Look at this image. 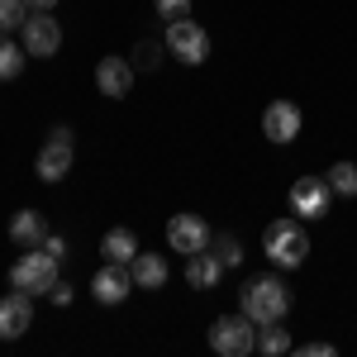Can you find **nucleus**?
Returning <instances> with one entry per match:
<instances>
[{
	"label": "nucleus",
	"mask_w": 357,
	"mask_h": 357,
	"mask_svg": "<svg viewBox=\"0 0 357 357\" xmlns=\"http://www.w3.org/2000/svg\"><path fill=\"white\" fill-rule=\"evenodd\" d=\"M33 324V301H29V291H10L5 301H0V338H20L29 333Z\"/></svg>",
	"instance_id": "ddd939ff"
},
{
	"label": "nucleus",
	"mask_w": 357,
	"mask_h": 357,
	"mask_svg": "<svg viewBox=\"0 0 357 357\" xmlns=\"http://www.w3.org/2000/svg\"><path fill=\"white\" fill-rule=\"evenodd\" d=\"M24 20H29V5H24V0H0V33L24 29Z\"/></svg>",
	"instance_id": "412c9836"
},
{
	"label": "nucleus",
	"mask_w": 357,
	"mask_h": 357,
	"mask_svg": "<svg viewBox=\"0 0 357 357\" xmlns=\"http://www.w3.org/2000/svg\"><path fill=\"white\" fill-rule=\"evenodd\" d=\"M10 281H15V291H29V296L53 291V281H57V257L48 252V248H29V252H20V257H15Z\"/></svg>",
	"instance_id": "7ed1b4c3"
},
{
	"label": "nucleus",
	"mask_w": 357,
	"mask_h": 357,
	"mask_svg": "<svg viewBox=\"0 0 357 357\" xmlns=\"http://www.w3.org/2000/svg\"><path fill=\"white\" fill-rule=\"evenodd\" d=\"M153 5H158L162 20H181V15H191V0H153Z\"/></svg>",
	"instance_id": "5701e85b"
},
{
	"label": "nucleus",
	"mask_w": 357,
	"mask_h": 357,
	"mask_svg": "<svg viewBox=\"0 0 357 357\" xmlns=\"http://www.w3.org/2000/svg\"><path fill=\"white\" fill-rule=\"evenodd\" d=\"M129 286H134V272H129V262H105L100 272L91 276V296L100 305H119L129 296Z\"/></svg>",
	"instance_id": "1a4fd4ad"
},
{
	"label": "nucleus",
	"mask_w": 357,
	"mask_h": 357,
	"mask_svg": "<svg viewBox=\"0 0 357 357\" xmlns=\"http://www.w3.org/2000/svg\"><path fill=\"white\" fill-rule=\"evenodd\" d=\"M210 248L220 252V262H224V267H238V262H243V243H238V238H229V234L210 238Z\"/></svg>",
	"instance_id": "4be33fe9"
},
{
	"label": "nucleus",
	"mask_w": 357,
	"mask_h": 357,
	"mask_svg": "<svg viewBox=\"0 0 357 357\" xmlns=\"http://www.w3.org/2000/svg\"><path fill=\"white\" fill-rule=\"evenodd\" d=\"M167 53L176 57V62H186V67H200L210 57V33L195 24L191 15H181V20L167 24Z\"/></svg>",
	"instance_id": "20e7f679"
},
{
	"label": "nucleus",
	"mask_w": 357,
	"mask_h": 357,
	"mask_svg": "<svg viewBox=\"0 0 357 357\" xmlns=\"http://www.w3.org/2000/svg\"><path fill=\"white\" fill-rule=\"evenodd\" d=\"M210 348L224 357H248L257 348V324L248 314H229V319H215L210 324Z\"/></svg>",
	"instance_id": "39448f33"
},
{
	"label": "nucleus",
	"mask_w": 357,
	"mask_h": 357,
	"mask_svg": "<svg viewBox=\"0 0 357 357\" xmlns=\"http://www.w3.org/2000/svg\"><path fill=\"white\" fill-rule=\"evenodd\" d=\"M24 5H29V15H53L57 0H24Z\"/></svg>",
	"instance_id": "bb28decb"
},
{
	"label": "nucleus",
	"mask_w": 357,
	"mask_h": 357,
	"mask_svg": "<svg viewBox=\"0 0 357 357\" xmlns=\"http://www.w3.org/2000/svg\"><path fill=\"white\" fill-rule=\"evenodd\" d=\"M338 348L333 343H310V348H301V357H333Z\"/></svg>",
	"instance_id": "393cba45"
},
{
	"label": "nucleus",
	"mask_w": 357,
	"mask_h": 357,
	"mask_svg": "<svg viewBox=\"0 0 357 357\" xmlns=\"http://www.w3.org/2000/svg\"><path fill=\"white\" fill-rule=\"evenodd\" d=\"M257 348H262L267 357L291 353V333L281 329V319H276V324H257Z\"/></svg>",
	"instance_id": "a211bd4d"
},
{
	"label": "nucleus",
	"mask_w": 357,
	"mask_h": 357,
	"mask_svg": "<svg viewBox=\"0 0 357 357\" xmlns=\"http://www.w3.org/2000/svg\"><path fill=\"white\" fill-rule=\"evenodd\" d=\"M96 86H100V96L124 100V96L134 91V62H124V57H100V67H96Z\"/></svg>",
	"instance_id": "f8f14e48"
},
{
	"label": "nucleus",
	"mask_w": 357,
	"mask_h": 357,
	"mask_svg": "<svg viewBox=\"0 0 357 357\" xmlns=\"http://www.w3.org/2000/svg\"><path fill=\"white\" fill-rule=\"evenodd\" d=\"M129 272H134V286L158 291V286L167 281V257H162V252H138L134 262H129Z\"/></svg>",
	"instance_id": "2eb2a0df"
},
{
	"label": "nucleus",
	"mask_w": 357,
	"mask_h": 357,
	"mask_svg": "<svg viewBox=\"0 0 357 357\" xmlns=\"http://www.w3.org/2000/svg\"><path fill=\"white\" fill-rule=\"evenodd\" d=\"M262 252L276 267H301L310 257V234L301 229V220H272L262 234Z\"/></svg>",
	"instance_id": "f03ea898"
},
{
	"label": "nucleus",
	"mask_w": 357,
	"mask_h": 357,
	"mask_svg": "<svg viewBox=\"0 0 357 357\" xmlns=\"http://www.w3.org/2000/svg\"><path fill=\"white\" fill-rule=\"evenodd\" d=\"M20 33H24V53L29 57H53L57 48H62V29H57L53 15H29Z\"/></svg>",
	"instance_id": "6e6552de"
},
{
	"label": "nucleus",
	"mask_w": 357,
	"mask_h": 357,
	"mask_svg": "<svg viewBox=\"0 0 357 357\" xmlns=\"http://www.w3.org/2000/svg\"><path fill=\"white\" fill-rule=\"evenodd\" d=\"M158 53H162V48H158L153 38H148V43H138V67H158Z\"/></svg>",
	"instance_id": "b1692460"
},
{
	"label": "nucleus",
	"mask_w": 357,
	"mask_h": 357,
	"mask_svg": "<svg viewBox=\"0 0 357 357\" xmlns=\"http://www.w3.org/2000/svg\"><path fill=\"white\" fill-rule=\"evenodd\" d=\"M238 301H243V314L252 324H276V319H286V310H291V291H286L281 276H248Z\"/></svg>",
	"instance_id": "f257e3e1"
},
{
	"label": "nucleus",
	"mask_w": 357,
	"mask_h": 357,
	"mask_svg": "<svg viewBox=\"0 0 357 357\" xmlns=\"http://www.w3.org/2000/svg\"><path fill=\"white\" fill-rule=\"evenodd\" d=\"M329 200H333V186L324 176L291 181V210H296V220H324L329 215Z\"/></svg>",
	"instance_id": "423d86ee"
},
{
	"label": "nucleus",
	"mask_w": 357,
	"mask_h": 357,
	"mask_svg": "<svg viewBox=\"0 0 357 357\" xmlns=\"http://www.w3.org/2000/svg\"><path fill=\"white\" fill-rule=\"evenodd\" d=\"M220 272H224V262H220L215 248H200V252L186 257V281H191L195 291H210V286L220 281Z\"/></svg>",
	"instance_id": "4468645a"
},
{
	"label": "nucleus",
	"mask_w": 357,
	"mask_h": 357,
	"mask_svg": "<svg viewBox=\"0 0 357 357\" xmlns=\"http://www.w3.org/2000/svg\"><path fill=\"white\" fill-rule=\"evenodd\" d=\"M100 252H105V262H134V257H138L134 229H110V234L100 238Z\"/></svg>",
	"instance_id": "f3484780"
},
{
	"label": "nucleus",
	"mask_w": 357,
	"mask_h": 357,
	"mask_svg": "<svg viewBox=\"0 0 357 357\" xmlns=\"http://www.w3.org/2000/svg\"><path fill=\"white\" fill-rule=\"evenodd\" d=\"M24 57H29L24 48H15V43L0 33V82H15V77L24 72Z\"/></svg>",
	"instance_id": "aec40b11"
},
{
	"label": "nucleus",
	"mask_w": 357,
	"mask_h": 357,
	"mask_svg": "<svg viewBox=\"0 0 357 357\" xmlns=\"http://www.w3.org/2000/svg\"><path fill=\"white\" fill-rule=\"evenodd\" d=\"M324 181L333 186V195H357V162H333Z\"/></svg>",
	"instance_id": "6ab92c4d"
},
{
	"label": "nucleus",
	"mask_w": 357,
	"mask_h": 357,
	"mask_svg": "<svg viewBox=\"0 0 357 357\" xmlns=\"http://www.w3.org/2000/svg\"><path fill=\"white\" fill-rule=\"evenodd\" d=\"M262 134L272 143H296L301 138V105L296 100H272L262 114Z\"/></svg>",
	"instance_id": "9d476101"
},
{
	"label": "nucleus",
	"mask_w": 357,
	"mask_h": 357,
	"mask_svg": "<svg viewBox=\"0 0 357 357\" xmlns=\"http://www.w3.org/2000/svg\"><path fill=\"white\" fill-rule=\"evenodd\" d=\"M38 248H48V252H53L57 262H62V252H67V248H62V238H57V234H48V238H43V243H38Z\"/></svg>",
	"instance_id": "cd10ccee"
},
{
	"label": "nucleus",
	"mask_w": 357,
	"mask_h": 357,
	"mask_svg": "<svg viewBox=\"0 0 357 357\" xmlns=\"http://www.w3.org/2000/svg\"><path fill=\"white\" fill-rule=\"evenodd\" d=\"M48 296H53L57 305H72V286H67V281H53V291H48Z\"/></svg>",
	"instance_id": "a878e982"
},
{
	"label": "nucleus",
	"mask_w": 357,
	"mask_h": 357,
	"mask_svg": "<svg viewBox=\"0 0 357 357\" xmlns=\"http://www.w3.org/2000/svg\"><path fill=\"white\" fill-rule=\"evenodd\" d=\"M67 172H72V129L53 124V134H48L43 153H38V176L43 181H62Z\"/></svg>",
	"instance_id": "0eeeda50"
},
{
	"label": "nucleus",
	"mask_w": 357,
	"mask_h": 357,
	"mask_svg": "<svg viewBox=\"0 0 357 357\" xmlns=\"http://www.w3.org/2000/svg\"><path fill=\"white\" fill-rule=\"evenodd\" d=\"M10 238L24 248H38L43 238H48V220L38 215V210H20L15 220H10Z\"/></svg>",
	"instance_id": "dca6fc26"
},
{
	"label": "nucleus",
	"mask_w": 357,
	"mask_h": 357,
	"mask_svg": "<svg viewBox=\"0 0 357 357\" xmlns=\"http://www.w3.org/2000/svg\"><path fill=\"white\" fill-rule=\"evenodd\" d=\"M167 248H176V252H200V248H210V229L200 215H172L167 224Z\"/></svg>",
	"instance_id": "9b49d317"
}]
</instances>
